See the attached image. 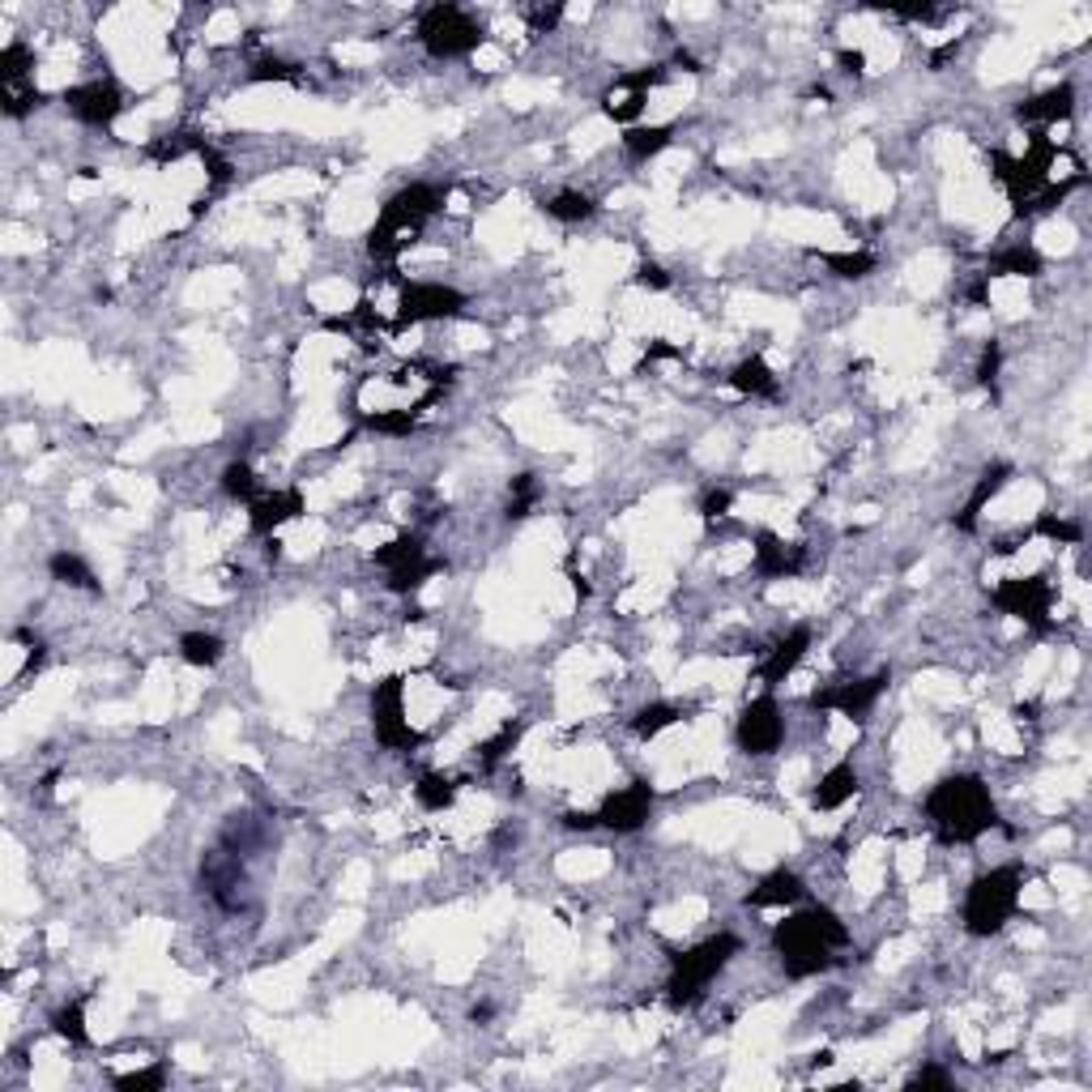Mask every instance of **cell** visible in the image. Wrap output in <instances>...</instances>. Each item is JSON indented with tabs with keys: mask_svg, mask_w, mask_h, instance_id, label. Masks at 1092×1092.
Instances as JSON below:
<instances>
[{
	"mask_svg": "<svg viewBox=\"0 0 1092 1092\" xmlns=\"http://www.w3.org/2000/svg\"><path fill=\"white\" fill-rule=\"evenodd\" d=\"M1054 162H1058V146H1054L1050 137H1033L1028 155H1020V158L1003 155V150L990 155L994 180L1008 189L1020 218H1024V214H1050V209H1058L1076 189L1089 184V175H1084L1080 167H1076L1067 180H1050Z\"/></svg>",
	"mask_w": 1092,
	"mask_h": 1092,
	"instance_id": "6da1fadb",
	"label": "cell"
},
{
	"mask_svg": "<svg viewBox=\"0 0 1092 1092\" xmlns=\"http://www.w3.org/2000/svg\"><path fill=\"white\" fill-rule=\"evenodd\" d=\"M773 947L781 956V969L803 981L837 965V952L850 947V926L828 905H811L781 922L773 931Z\"/></svg>",
	"mask_w": 1092,
	"mask_h": 1092,
	"instance_id": "7a4b0ae2",
	"label": "cell"
},
{
	"mask_svg": "<svg viewBox=\"0 0 1092 1092\" xmlns=\"http://www.w3.org/2000/svg\"><path fill=\"white\" fill-rule=\"evenodd\" d=\"M926 816L935 823L943 845H974L977 837L999 828V807H994L986 781L969 777V773L939 781L926 794Z\"/></svg>",
	"mask_w": 1092,
	"mask_h": 1092,
	"instance_id": "3957f363",
	"label": "cell"
},
{
	"mask_svg": "<svg viewBox=\"0 0 1092 1092\" xmlns=\"http://www.w3.org/2000/svg\"><path fill=\"white\" fill-rule=\"evenodd\" d=\"M444 201H448V189H444V184H410V189L393 193L389 201H385V209H380L372 235H367L372 261H376V265H393L397 252H401L406 243H414V239L423 235V227L444 209Z\"/></svg>",
	"mask_w": 1092,
	"mask_h": 1092,
	"instance_id": "277c9868",
	"label": "cell"
},
{
	"mask_svg": "<svg viewBox=\"0 0 1092 1092\" xmlns=\"http://www.w3.org/2000/svg\"><path fill=\"white\" fill-rule=\"evenodd\" d=\"M739 952H742V939L730 935V931H721V935L704 939V943H696V947L679 952V956L670 960L666 1003H670V1008H692V1003H701L704 990H708V981L721 974V969H726Z\"/></svg>",
	"mask_w": 1092,
	"mask_h": 1092,
	"instance_id": "5b68a950",
	"label": "cell"
},
{
	"mask_svg": "<svg viewBox=\"0 0 1092 1092\" xmlns=\"http://www.w3.org/2000/svg\"><path fill=\"white\" fill-rule=\"evenodd\" d=\"M1020 892H1024V866H1015V862L977 875L974 884H969V897H965V913H960L965 931L974 939L999 935L1012 922Z\"/></svg>",
	"mask_w": 1092,
	"mask_h": 1092,
	"instance_id": "8992f818",
	"label": "cell"
},
{
	"mask_svg": "<svg viewBox=\"0 0 1092 1092\" xmlns=\"http://www.w3.org/2000/svg\"><path fill=\"white\" fill-rule=\"evenodd\" d=\"M482 39H487L482 26L469 18L462 4L440 0V4H428V9L419 13V43L428 47V56H435V60L469 56V52L482 47Z\"/></svg>",
	"mask_w": 1092,
	"mask_h": 1092,
	"instance_id": "52a82bcc",
	"label": "cell"
},
{
	"mask_svg": "<svg viewBox=\"0 0 1092 1092\" xmlns=\"http://www.w3.org/2000/svg\"><path fill=\"white\" fill-rule=\"evenodd\" d=\"M372 726H376V742L389 751H414L419 747V730L406 721V683L389 674L372 687Z\"/></svg>",
	"mask_w": 1092,
	"mask_h": 1092,
	"instance_id": "ba28073f",
	"label": "cell"
},
{
	"mask_svg": "<svg viewBox=\"0 0 1092 1092\" xmlns=\"http://www.w3.org/2000/svg\"><path fill=\"white\" fill-rule=\"evenodd\" d=\"M990 602L1012 615L1020 624H1028L1033 632H1050V606H1054V585L1046 577H1008L1003 585H994Z\"/></svg>",
	"mask_w": 1092,
	"mask_h": 1092,
	"instance_id": "9c48e42d",
	"label": "cell"
},
{
	"mask_svg": "<svg viewBox=\"0 0 1092 1092\" xmlns=\"http://www.w3.org/2000/svg\"><path fill=\"white\" fill-rule=\"evenodd\" d=\"M376 564L389 572L393 593H414L423 581H431V577L440 572V559H431L419 534H401V538H393L389 546H380V550H376Z\"/></svg>",
	"mask_w": 1092,
	"mask_h": 1092,
	"instance_id": "30bf717a",
	"label": "cell"
},
{
	"mask_svg": "<svg viewBox=\"0 0 1092 1092\" xmlns=\"http://www.w3.org/2000/svg\"><path fill=\"white\" fill-rule=\"evenodd\" d=\"M466 312V295L444 286V282H406L397 299V329L406 325H428V320H448Z\"/></svg>",
	"mask_w": 1092,
	"mask_h": 1092,
	"instance_id": "8fae6325",
	"label": "cell"
},
{
	"mask_svg": "<svg viewBox=\"0 0 1092 1092\" xmlns=\"http://www.w3.org/2000/svg\"><path fill=\"white\" fill-rule=\"evenodd\" d=\"M201 884H205V892L214 897L218 909H227V913H239V909H248V871H243V854H235V850H209L205 858H201Z\"/></svg>",
	"mask_w": 1092,
	"mask_h": 1092,
	"instance_id": "7c38bea8",
	"label": "cell"
},
{
	"mask_svg": "<svg viewBox=\"0 0 1092 1092\" xmlns=\"http://www.w3.org/2000/svg\"><path fill=\"white\" fill-rule=\"evenodd\" d=\"M888 683H892L888 670H879V674H871V679H858V683H828V687L811 692L807 704H811L816 713H845V717L862 721V717L875 708V701L888 692Z\"/></svg>",
	"mask_w": 1092,
	"mask_h": 1092,
	"instance_id": "4fadbf2b",
	"label": "cell"
},
{
	"mask_svg": "<svg viewBox=\"0 0 1092 1092\" xmlns=\"http://www.w3.org/2000/svg\"><path fill=\"white\" fill-rule=\"evenodd\" d=\"M735 739L747 755H773L785 739V717H781L777 701H773V692H764V696H755V701L747 704L739 713V726H735Z\"/></svg>",
	"mask_w": 1092,
	"mask_h": 1092,
	"instance_id": "5bb4252c",
	"label": "cell"
},
{
	"mask_svg": "<svg viewBox=\"0 0 1092 1092\" xmlns=\"http://www.w3.org/2000/svg\"><path fill=\"white\" fill-rule=\"evenodd\" d=\"M666 81V69L662 65H653V69H636V73H619V78L611 81V90L602 94V116L615 120V124H624L632 128L640 112H645V103H649V90L653 86H662Z\"/></svg>",
	"mask_w": 1092,
	"mask_h": 1092,
	"instance_id": "9a60e30c",
	"label": "cell"
},
{
	"mask_svg": "<svg viewBox=\"0 0 1092 1092\" xmlns=\"http://www.w3.org/2000/svg\"><path fill=\"white\" fill-rule=\"evenodd\" d=\"M65 107H69L81 124H90V128H107V124L124 112V90H120L112 78L81 81V86H69V90H65Z\"/></svg>",
	"mask_w": 1092,
	"mask_h": 1092,
	"instance_id": "2e32d148",
	"label": "cell"
},
{
	"mask_svg": "<svg viewBox=\"0 0 1092 1092\" xmlns=\"http://www.w3.org/2000/svg\"><path fill=\"white\" fill-rule=\"evenodd\" d=\"M653 811V785L649 781H632L624 789L606 794L602 807H598V823L611 828V832H640L645 819Z\"/></svg>",
	"mask_w": 1092,
	"mask_h": 1092,
	"instance_id": "e0dca14e",
	"label": "cell"
},
{
	"mask_svg": "<svg viewBox=\"0 0 1092 1092\" xmlns=\"http://www.w3.org/2000/svg\"><path fill=\"white\" fill-rule=\"evenodd\" d=\"M252 512H248V521H252V534L257 538H273L286 521H295L299 512H304V491L299 487H282V491H261L257 500H252Z\"/></svg>",
	"mask_w": 1092,
	"mask_h": 1092,
	"instance_id": "ac0fdd59",
	"label": "cell"
},
{
	"mask_svg": "<svg viewBox=\"0 0 1092 1092\" xmlns=\"http://www.w3.org/2000/svg\"><path fill=\"white\" fill-rule=\"evenodd\" d=\"M751 564L760 577L769 581H781V577H794L803 568V546H789L785 538H777L773 530H760L755 534V550H751Z\"/></svg>",
	"mask_w": 1092,
	"mask_h": 1092,
	"instance_id": "d6986e66",
	"label": "cell"
},
{
	"mask_svg": "<svg viewBox=\"0 0 1092 1092\" xmlns=\"http://www.w3.org/2000/svg\"><path fill=\"white\" fill-rule=\"evenodd\" d=\"M1076 112V86L1071 81H1058L1050 90H1042V94H1033V99H1024L1020 103V124H1058V120H1071Z\"/></svg>",
	"mask_w": 1092,
	"mask_h": 1092,
	"instance_id": "ffe728a7",
	"label": "cell"
},
{
	"mask_svg": "<svg viewBox=\"0 0 1092 1092\" xmlns=\"http://www.w3.org/2000/svg\"><path fill=\"white\" fill-rule=\"evenodd\" d=\"M807 649H811V627L798 624L794 632H789V636H785V640H781L777 649L769 653V662L760 666V679H764V687L773 692L777 683H785V679L794 674V666L807 658Z\"/></svg>",
	"mask_w": 1092,
	"mask_h": 1092,
	"instance_id": "44dd1931",
	"label": "cell"
},
{
	"mask_svg": "<svg viewBox=\"0 0 1092 1092\" xmlns=\"http://www.w3.org/2000/svg\"><path fill=\"white\" fill-rule=\"evenodd\" d=\"M803 897H807V884L794 871H773V875H764L747 892V905L751 909H789V905H798Z\"/></svg>",
	"mask_w": 1092,
	"mask_h": 1092,
	"instance_id": "7402d4cb",
	"label": "cell"
},
{
	"mask_svg": "<svg viewBox=\"0 0 1092 1092\" xmlns=\"http://www.w3.org/2000/svg\"><path fill=\"white\" fill-rule=\"evenodd\" d=\"M854 794H858V769H854L850 760H841V764H832V769L819 777L816 794H811V807H816V811H837V807H845Z\"/></svg>",
	"mask_w": 1092,
	"mask_h": 1092,
	"instance_id": "603a6c76",
	"label": "cell"
},
{
	"mask_svg": "<svg viewBox=\"0 0 1092 1092\" xmlns=\"http://www.w3.org/2000/svg\"><path fill=\"white\" fill-rule=\"evenodd\" d=\"M1008 478H1012V466L1008 462H994V466L986 469L981 478H977V487H974V496L965 500V508H960V516H956V530L960 534H974L977 530V516H981V508L990 504L1003 487H1008Z\"/></svg>",
	"mask_w": 1092,
	"mask_h": 1092,
	"instance_id": "cb8c5ba5",
	"label": "cell"
},
{
	"mask_svg": "<svg viewBox=\"0 0 1092 1092\" xmlns=\"http://www.w3.org/2000/svg\"><path fill=\"white\" fill-rule=\"evenodd\" d=\"M1042 270H1046V261H1042V252L1033 243H1012V248L990 257L986 277H1037Z\"/></svg>",
	"mask_w": 1092,
	"mask_h": 1092,
	"instance_id": "d4e9b609",
	"label": "cell"
},
{
	"mask_svg": "<svg viewBox=\"0 0 1092 1092\" xmlns=\"http://www.w3.org/2000/svg\"><path fill=\"white\" fill-rule=\"evenodd\" d=\"M730 385L742 393V397H777V376H773V367L760 359V354H751V359H742L739 367L730 372Z\"/></svg>",
	"mask_w": 1092,
	"mask_h": 1092,
	"instance_id": "484cf974",
	"label": "cell"
},
{
	"mask_svg": "<svg viewBox=\"0 0 1092 1092\" xmlns=\"http://www.w3.org/2000/svg\"><path fill=\"white\" fill-rule=\"evenodd\" d=\"M670 141H674L670 124H632V128H624V150L636 162H649L653 155H662Z\"/></svg>",
	"mask_w": 1092,
	"mask_h": 1092,
	"instance_id": "4316f807",
	"label": "cell"
},
{
	"mask_svg": "<svg viewBox=\"0 0 1092 1092\" xmlns=\"http://www.w3.org/2000/svg\"><path fill=\"white\" fill-rule=\"evenodd\" d=\"M687 713H692V708H683V704L653 701V704H645V708H640V713L632 717V730H636L640 739H658L662 730L679 726V721H687Z\"/></svg>",
	"mask_w": 1092,
	"mask_h": 1092,
	"instance_id": "83f0119b",
	"label": "cell"
},
{
	"mask_svg": "<svg viewBox=\"0 0 1092 1092\" xmlns=\"http://www.w3.org/2000/svg\"><path fill=\"white\" fill-rule=\"evenodd\" d=\"M47 572H52V581H60V585H73V589H86V593H99V577H94V568L73 555V550H56L52 559H47Z\"/></svg>",
	"mask_w": 1092,
	"mask_h": 1092,
	"instance_id": "f1b7e54d",
	"label": "cell"
},
{
	"mask_svg": "<svg viewBox=\"0 0 1092 1092\" xmlns=\"http://www.w3.org/2000/svg\"><path fill=\"white\" fill-rule=\"evenodd\" d=\"M543 209L555 223H585V218L598 214V201L589 193H577V189H564V193H555L550 201H543Z\"/></svg>",
	"mask_w": 1092,
	"mask_h": 1092,
	"instance_id": "f546056e",
	"label": "cell"
},
{
	"mask_svg": "<svg viewBox=\"0 0 1092 1092\" xmlns=\"http://www.w3.org/2000/svg\"><path fill=\"white\" fill-rule=\"evenodd\" d=\"M414 798L423 811H448L457 803V781L444 777V773H423L414 785Z\"/></svg>",
	"mask_w": 1092,
	"mask_h": 1092,
	"instance_id": "4dcf8cb0",
	"label": "cell"
},
{
	"mask_svg": "<svg viewBox=\"0 0 1092 1092\" xmlns=\"http://www.w3.org/2000/svg\"><path fill=\"white\" fill-rule=\"evenodd\" d=\"M180 658L196 670H205V666H218L223 662V640L214 636V632H184L180 636Z\"/></svg>",
	"mask_w": 1092,
	"mask_h": 1092,
	"instance_id": "1f68e13d",
	"label": "cell"
},
{
	"mask_svg": "<svg viewBox=\"0 0 1092 1092\" xmlns=\"http://www.w3.org/2000/svg\"><path fill=\"white\" fill-rule=\"evenodd\" d=\"M52 1033L65 1037L69 1046H90V1028H86V999L65 1003L60 1012L52 1015Z\"/></svg>",
	"mask_w": 1092,
	"mask_h": 1092,
	"instance_id": "d6a6232c",
	"label": "cell"
},
{
	"mask_svg": "<svg viewBox=\"0 0 1092 1092\" xmlns=\"http://www.w3.org/2000/svg\"><path fill=\"white\" fill-rule=\"evenodd\" d=\"M816 257L845 282H858V277L875 270V252H866V248H858V252H816Z\"/></svg>",
	"mask_w": 1092,
	"mask_h": 1092,
	"instance_id": "836d02e7",
	"label": "cell"
},
{
	"mask_svg": "<svg viewBox=\"0 0 1092 1092\" xmlns=\"http://www.w3.org/2000/svg\"><path fill=\"white\" fill-rule=\"evenodd\" d=\"M521 735H525V721H504V726H500V730H496L491 739L478 747V764H482V769H496V764L504 760L508 751H512V747L521 742Z\"/></svg>",
	"mask_w": 1092,
	"mask_h": 1092,
	"instance_id": "e575fe53",
	"label": "cell"
},
{
	"mask_svg": "<svg viewBox=\"0 0 1092 1092\" xmlns=\"http://www.w3.org/2000/svg\"><path fill=\"white\" fill-rule=\"evenodd\" d=\"M35 56L22 39L4 43L0 47V81H35Z\"/></svg>",
	"mask_w": 1092,
	"mask_h": 1092,
	"instance_id": "d590c367",
	"label": "cell"
},
{
	"mask_svg": "<svg viewBox=\"0 0 1092 1092\" xmlns=\"http://www.w3.org/2000/svg\"><path fill=\"white\" fill-rule=\"evenodd\" d=\"M223 491L239 500V504H252L257 496H261V482H257V469L248 466V462H231V466L223 469Z\"/></svg>",
	"mask_w": 1092,
	"mask_h": 1092,
	"instance_id": "8d00e7d4",
	"label": "cell"
},
{
	"mask_svg": "<svg viewBox=\"0 0 1092 1092\" xmlns=\"http://www.w3.org/2000/svg\"><path fill=\"white\" fill-rule=\"evenodd\" d=\"M1033 538H1050L1054 546L1062 543V546H1080V538H1084V530L1076 525V521H1062V516H1054V512H1042L1037 521H1033V530H1028Z\"/></svg>",
	"mask_w": 1092,
	"mask_h": 1092,
	"instance_id": "74e56055",
	"label": "cell"
},
{
	"mask_svg": "<svg viewBox=\"0 0 1092 1092\" xmlns=\"http://www.w3.org/2000/svg\"><path fill=\"white\" fill-rule=\"evenodd\" d=\"M534 500H538V478H534V474H516V478H512V496H508V521L530 516Z\"/></svg>",
	"mask_w": 1092,
	"mask_h": 1092,
	"instance_id": "f35d334b",
	"label": "cell"
},
{
	"mask_svg": "<svg viewBox=\"0 0 1092 1092\" xmlns=\"http://www.w3.org/2000/svg\"><path fill=\"white\" fill-rule=\"evenodd\" d=\"M201 150H205V141H193V137H158L146 146V155L155 162H180L184 155H201Z\"/></svg>",
	"mask_w": 1092,
	"mask_h": 1092,
	"instance_id": "ab89813d",
	"label": "cell"
},
{
	"mask_svg": "<svg viewBox=\"0 0 1092 1092\" xmlns=\"http://www.w3.org/2000/svg\"><path fill=\"white\" fill-rule=\"evenodd\" d=\"M419 423V414L406 406V410H376V414H367V428L380 431V435H406V431H414Z\"/></svg>",
	"mask_w": 1092,
	"mask_h": 1092,
	"instance_id": "60d3db41",
	"label": "cell"
},
{
	"mask_svg": "<svg viewBox=\"0 0 1092 1092\" xmlns=\"http://www.w3.org/2000/svg\"><path fill=\"white\" fill-rule=\"evenodd\" d=\"M162 1084H167V1067L162 1062L146 1067V1071H124V1076H116L120 1092H158Z\"/></svg>",
	"mask_w": 1092,
	"mask_h": 1092,
	"instance_id": "b9f144b4",
	"label": "cell"
},
{
	"mask_svg": "<svg viewBox=\"0 0 1092 1092\" xmlns=\"http://www.w3.org/2000/svg\"><path fill=\"white\" fill-rule=\"evenodd\" d=\"M252 81H299V65H291V60H277V56H261L257 65H252Z\"/></svg>",
	"mask_w": 1092,
	"mask_h": 1092,
	"instance_id": "7bdbcfd3",
	"label": "cell"
},
{
	"mask_svg": "<svg viewBox=\"0 0 1092 1092\" xmlns=\"http://www.w3.org/2000/svg\"><path fill=\"white\" fill-rule=\"evenodd\" d=\"M999 367H1003V346H999V342H986V351L977 359V385H981V389H994Z\"/></svg>",
	"mask_w": 1092,
	"mask_h": 1092,
	"instance_id": "ee69618b",
	"label": "cell"
},
{
	"mask_svg": "<svg viewBox=\"0 0 1092 1092\" xmlns=\"http://www.w3.org/2000/svg\"><path fill=\"white\" fill-rule=\"evenodd\" d=\"M735 504V491H726V487H713V491H704L701 500V516L704 521H721L726 512Z\"/></svg>",
	"mask_w": 1092,
	"mask_h": 1092,
	"instance_id": "f6af8a7d",
	"label": "cell"
},
{
	"mask_svg": "<svg viewBox=\"0 0 1092 1092\" xmlns=\"http://www.w3.org/2000/svg\"><path fill=\"white\" fill-rule=\"evenodd\" d=\"M636 286H649V291H666L670 286V273L662 265H653V261H645V265H636Z\"/></svg>",
	"mask_w": 1092,
	"mask_h": 1092,
	"instance_id": "bcb514c9",
	"label": "cell"
},
{
	"mask_svg": "<svg viewBox=\"0 0 1092 1092\" xmlns=\"http://www.w3.org/2000/svg\"><path fill=\"white\" fill-rule=\"evenodd\" d=\"M559 18H564V9L559 4H550V9H530V26H534V35H546V31H555L559 26Z\"/></svg>",
	"mask_w": 1092,
	"mask_h": 1092,
	"instance_id": "7dc6e473",
	"label": "cell"
},
{
	"mask_svg": "<svg viewBox=\"0 0 1092 1092\" xmlns=\"http://www.w3.org/2000/svg\"><path fill=\"white\" fill-rule=\"evenodd\" d=\"M909 1089H952V1076L939 1071V1067H922V1071L909 1080Z\"/></svg>",
	"mask_w": 1092,
	"mask_h": 1092,
	"instance_id": "c3c4849f",
	"label": "cell"
},
{
	"mask_svg": "<svg viewBox=\"0 0 1092 1092\" xmlns=\"http://www.w3.org/2000/svg\"><path fill=\"white\" fill-rule=\"evenodd\" d=\"M837 60H841V69H845V73H854V78H862V73H866V56H862V52H850V47H841V52H837Z\"/></svg>",
	"mask_w": 1092,
	"mask_h": 1092,
	"instance_id": "681fc988",
	"label": "cell"
},
{
	"mask_svg": "<svg viewBox=\"0 0 1092 1092\" xmlns=\"http://www.w3.org/2000/svg\"><path fill=\"white\" fill-rule=\"evenodd\" d=\"M679 346H670V342H649L645 346V363H658V359H679Z\"/></svg>",
	"mask_w": 1092,
	"mask_h": 1092,
	"instance_id": "f907efd6",
	"label": "cell"
},
{
	"mask_svg": "<svg viewBox=\"0 0 1092 1092\" xmlns=\"http://www.w3.org/2000/svg\"><path fill=\"white\" fill-rule=\"evenodd\" d=\"M564 823H568V828H581V832H585V828H593V823H598V816H589V811H568V816H564Z\"/></svg>",
	"mask_w": 1092,
	"mask_h": 1092,
	"instance_id": "816d5d0a",
	"label": "cell"
}]
</instances>
